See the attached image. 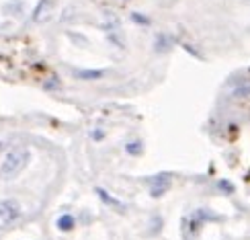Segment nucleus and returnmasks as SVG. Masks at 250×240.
I'll return each instance as SVG.
<instances>
[{
    "instance_id": "nucleus-1",
    "label": "nucleus",
    "mask_w": 250,
    "mask_h": 240,
    "mask_svg": "<svg viewBox=\"0 0 250 240\" xmlns=\"http://www.w3.org/2000/svg\"><path fill=\"white\" fill-rule=\"evenodd\" d=\"M31 160V154L27 148H13V150H8L6 156H4V160L2 164H0V176H2L4 181H13L17 179V176L23 173L27 169V164Z\"/></svg>"
},
{
    "instance_id": "nucleus-2",
    "label": "nucleus",
    "mask_w": 250,
    "mask_h": 240,
    "mask_svg": "<svg viewBox=\"0 0 250 240\" xmlns=\"http://www.w3.org/2000/svg\"><path fill=\"white\" fill-rule=\"evenodd\" d=\"M21 218V203L17 199H4L0 201V222L13 224Z\"/></svg>"
},
{
    "instance_id": "nucleus-3",
    "label": "nucleus",
    "mask_w": 250,
    "mask_h": 240,
    "mask_svg": "<svg viewBox=\"0 0 250 240\" xmlns=\"http://www.w3.org/2000/svg\"><path fill=\"white\" fill-rule=\"evenodd\" d=\"M170 185H172V175L170 173H160V175H156L152 183H150V193L152 197H162L166 191L170 189Z\"/></svg>"
},
{
    "instance_id": "nucleus-4",
    "label": "nucleus",
    "mask_w": 250,
    "mask_h": 240,
    "mask_svg": "<svg viewBox=\"0 0 250 240\" xmlns=\"http://www.w3.org/2000/svg\"><path fill=\"white\" fill-rule=\"evenodd\" d=\"M56 226L60 228L62 232H70L72 228H74V218H72L70 214H64V216H60V218H58V222H56Z\"/></svg>"
},
{
    "instance_id": "nucleus-5",
    "label": "nucleus",
    "mask_w": 250,
    "mask_h": 240,
    "mask_svg": "<svg viewBox=\"0 0 250 240\" xmlns=\"http://www.w3.org/2000/svg\"><path fill=\"white\" fill-rule=\"evenodd\" d=\"M97 193H99V197H101V201H103V203L113 205V207H117V210H121V207H123V203H121V201H117L115 197H111V195H109L105 189H101V187L97 189Z\"/></svg>"
},
{
    "instance_id": "nucleus-6",
    "label": "nucleus",
    "mask_w": 250,
    "mask_h": 240,
    "mask_svg": "<svg viewBox=\"0 0 250 240\" xmlns=\"http://www.w3.org/2000/svg\"><path fill=\"white\" fill-rule=\"evenodd\" d=\"M105 72L103 70H84V72H78V78H82V80H97V78H101Z\"/></svg>"
},
{
    "instance_id": "nucleus-7",
    "label": "nucleus",
    "mask_w": 250,
    "mask_h": 240,
    "mask_svg": "<svg viewBox=\"0 0 250 240\" xmlns=\"http://www.w3.org/2000/svg\"><path fill=\"white\" fill-rule=\"evenodd\" d=\"M125 150H127L131 156H140L144 148H142V144H140V142H131V144L125 146Z\"/></svg>"
},
{
    "instance_id": "nucleus-8",
    "label": "nucleus",
    "mask_w": 250,
    "mask_h": 240,
    "mask_svg": "<svg viewBox=\"0 0 250 240\" xmlns=\"http://www.w3.org/2000/svg\"><path fill=\"white\" fill-rule=\"evenodd\" d=\"M168 45H170V39L168 37H158V39H156V49H158V51H166V49H168Z\"/></svg>"
},
{
    "instance_id": "nucleus-9",
    "label": "nucleus",
    "mask_w": 250,
    "mask_h": 240,
    "mask_svg": "<svg viewBox=\"0 0 250 240\" xmlns=\"http://www.w3.org/2000/svg\"><path fill=\"white\" fill-rule=\"evenodd\" d=\"M131 19L135 21V23H142V25H148V23H150L148 19H146V17H140L138 13H133V15H131Z\"/></svg>"
},
{
    "instance_id": "nucleus-10",
    "label": "nucleus",
    "mask_w": 250,
    "mask_h": 240,
    "mask_svg": "<svg viewBox=\"0 0 250 240\" xmlns=\"http://www.w3.org/2000/svg\"><path fill=\"white\" fill-rule=\"evenodd\" d=\"M220 189H224V191H228V193H234V187L228 183V181H220Z\"/></svg>"
},
{
    "instance_id": "nucleus-11",
    "label": "nucleus",
    "mask_w": 250,
    "mask_h": 240,
    "mask_svg": "<svg viewBox=\"0 0 250 240\" xmlns=\"http://www.w3.org/2000/svg\"><path fill=\"white\" fill-rule=\"evenodd\" d=\"M51 80H54V82H47L45 88H54V87H58V80H56V78H51Z\"/></svg>"
}]
</instances>
